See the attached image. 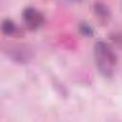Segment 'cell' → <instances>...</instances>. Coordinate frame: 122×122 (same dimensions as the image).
<instances>
[{
  "label": "cell",
  "instance_id": "2",
  "mask_svg": "<svg viewBox=\"0 0 122 122\" xmlns=\"http://www.w3.org/2000/svg\"><path fill=\"white\" fill-rule=\"evenodd\" d=\"M4 54L11 62L18 65H25L33 57L31 48L24 44H15L7 47L4 50Z\"/></svg>",
  "mask_w": 122,
  "mask_h": 122
},
{
  "label": "cell",
  "instance_id": "4",
  "mask_svg": "<svg viewBox=\"0 0 122 122\" xmlns=\"http://www.w3.org/2000/svg\"><path fill=\"white\" fill-rule=\"evenodd\" d=\"M92 11L99 24L107 26L112 18V12L110 8L101 1H95L92 4Z\"/></svg>",
  "mask_w": 122,
  "mask_h": 122
},
{
  "label": "cell",
  "instance_id": "5",
  "mask_svg": "<svg viewBox=\"0 0 122 122\" xmlns=\"http://www.w3.org/2000/svg\"><path fill=\"white\" fill-rule=\"evenodd\" d=\"M1 30H2V33L7 36L15 35L17 32H19V29H18L17 25L12 20H10L9 18H6L2 21Z\"/></svg>",
  "mask_w": 122,
  "mask_h": 122
},
{
  "label": "cell",
  "instance_id": "7",
  "mask_svg": "<svg viewBox=\"0 0 122 122\" xmlns=\"http://www.w3.org/2000/svg\"><path fill=\"white\" fill-rule=\"evenodd\" d=\"M111 41L119 49H122V31H114L110 34Z\"/></svg>",
  "mask_w": 122,
  "mask_h": 122
},
{
  "label": "cell",
  "instance_id": "3",
  "mask_svg": "<svg viewBox=\"0 0 122 122\" xmlns=\"http://www.w3.org/2000/svg\"><path fill=\"white\" fill-rule=\"evenodd\" d=\"M22 20L29 30H35L43 25L45 18L43 13L34 7H27L22 10Z\"/></svg>",
  "mask_w": 122,
  "mask_h": 122
},
{
  "label": "cell",
  "instance_id": "6",
  "mask_svg": "<svg viewBox=\"0 0 122 122\" xmlns=\"http://www.w3.org/2000/svg\"><path fill=\"white\" fill-rule=\"evenodd\" d=\"M78 29H79L80 33L85 36H92L93 35V29L87 22H81Z\"/></svg>",
  "mask_w": 122,
  "mask_h": 122
},
{
  "label": "cell",
  "instance_id": "1",
  "mask_svg": "<svg viewBox=\"0 0 122 122\" xmlns=\"http://www.w3.org/2000/svg\"><path fill=\"white\" fill-rule=\"evenodd\" d=\"M93 58L97 71L103 77L111 78L118 61L112 46L105 41H97L93 46Z\"/></svg>",
  "mask_w": 122,
  "mask_h": 122
},
{
  "label": "cell",
  "instance_id": "9",
  "mask_svg": "<svg viewBox=\"0 0 122 122\" xmlns=\"http://www.w3.org/2000/svg\"><path fill=\"white\" fill-rule=\"evenodd\" d=\"M73 1H81V0H73Z\"/></svg>",
  "mask_w": 122,
  "mask_h": 122
},
{
  "label": "cell",
  "instance_id": "8",
  "mask_svg": "<svg viewBox=\"0 0 122 122\" xmlns=\"http://www.w3.org/2000/svg\"><path fill=\"white\" fill-rule=\"evenodd\" d=\"M120 3H121V9H122V0H120Z\"/></svg>",
  "mask_w": 122,
  "mask_h": 122
}]
</instances>
